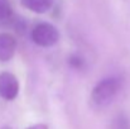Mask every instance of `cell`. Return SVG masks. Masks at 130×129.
Segmentation results:
<instances>
[{"label":"cell","mask_w":130,"mask_h":129,"mask_svg":"<svg viewBox=\"0 0 130 129\" xmlns=\"http://www.w3.org/2000/svg\"><path fill=\"white\" fill-rule=\"evenodd\" d=\"M121 86L123 81L120 77L116 76L105 77L93 86L91 91V101L97 106H105L116 97V95L121 90Z\"/></svg>","instance_id":"obj_1"},{"label":"cell","mask_w":130,"mask_h":129,"mask_svg":"<svg viewBox=\"0 0 130 129\" xmlns=\"http://www.w3.org/2000/svg\"><path fill=\"white\" fill-rule=\"evenodd\" d=\"M30 39L39 47H52L59 41V31L53 24L42 22L36 24L30 31Z\"/></svg>","instance_id":"obj_2"},{"label":"cell","mask_w":130,"mask_h":129,"mask_svg":"<svg viewBox=\"0 0 130 129\" xmlns=\"http://www.w3.org/2000/svg\"><path fill=\"white\" fill-rule=\"evenodd\" d=\"M19 94V81L17 76L9 71L0 72V97L13 101Z\"/></svg>","instance_id":"obj_3"},{"label":"cell","mask_w":130,"mask_h":129,"mask_svg":"<svg viewBox=\"0 0 130 129\" xmlns=\"http://www.w3.org/2000/svg\"><path fill=\"white\" fill-rule=\"evenodd\" d=\"M17 39L11 33L0 32V62H9L17 51Z\"/></svg>","instance_id":"obj_4"},{"label":"cell","mask_w":130,"mask_h":129,"mask_svg":"<svg viewBox=\"0 0 130 129\" xmlns=\"http://www.w3.org/2000/svg\"><path fill=\"white\" fill-rule=\"evenodd\" d=\"M54 0H20V4L37 14H44L48 10H51V8L53 6Z\"/></svg>","instance_id":"obj_5"},{"label":"cell","mask_w":130,"mask_h":129,"mask_svg":"<svg viewBox=\"0 0 130 129\" xmlns=\"http://www.w3.org/2000/svg\"><path fill=\"white\" fill-rule=\"evenodd\" d=\"M107 129H130V118L125 113H118L110 122Z\"/></svg>","instance_id":"obj_6"},{"label":"cell","mask_w":130,"mask_h":129,"mask_svg":"<svg viewBox=\"0 0 130 129\" xmlns=\"http://www.w3.org/2000/svg\"><path fill=\"white\" fill-rule=\"evenodd\" d=\"M13 17V8L9 0H0V22H6Z\"/></svg>","instance_id":"obj_7"},{"label":"cell","mask_w":130,"mask_h":129,"mask_svg":"<svg viewBox=\"0 0 130 129\" xmlns=\"http://www.w3.org/2000/svg\"><path fill=\"white\" fill-rule=\"evenodd\" d=\"M70 65L73 67V68H81L82 66H84V60L80 57V56H77V54H73V56H71V58H70Z\"/></svg>","instance_id":"obj_8"},{"label":"cell","mask_w":130,"mask_h":129,"mask_svg":"<svg viewBox=\"0 0 130 129\" xmlns=\"http://www.w3.org/2000/svg\"><path fill=\"white\" fill-rule=\"evenodd\" d=\"M27 129H48V125L43 124V123H37V124H33V125L28 127Z\"/></svg>","instance_id":"obj_9"},{"label":"cell","mask_w":130,"mask_h":129,"mask_svg":"<svg viewBox=\"0 0 130 129\" xmlns=\"http://www.w3.org/2000/svg\"><path fill=\"white\" fill-rule=\"evenodd\" d=\"M0 129H11V128H10L9 125H4V127H1Z\"/></svg>","instance_id":"obj_10"}]
</instances>
